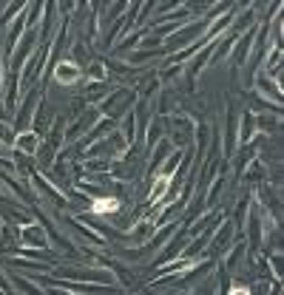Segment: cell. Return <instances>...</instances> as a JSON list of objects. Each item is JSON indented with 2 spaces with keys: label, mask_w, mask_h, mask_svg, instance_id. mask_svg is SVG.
Returning <instances> with one entry per match:
<instances>
[{
  "label": "cell",
  "mask_w": 284,
  "mask_h": 295,
  "mask_svg": "<svg viewBox=\"0 0 284 295\" xmlns=\"http://www.w3.org/2000/svg\"><path fill=\"white\" fill-rule=\"evenodd\" d=\"M202 31H208V20H196V23L191 26H182L179 34H173L171 40H168V49H176V46H185V43H196V37L202 40Z\"/></svg>",
  "instance_id": "cell-1"
},
{
  "label": "cell",
  "mask_w": 284,
  "mask_h": 295,
  "mask_svg": "<svg viewBox=\"0 0 284 295\" xmlns=\"http://www.w3.org/2000/svg\"><path fill=\"white\" fill-rule=\"evenodd\" d=\"M188 239H191V236H188V233H179V236H171V244L165 247V252H162V256L156 258L154 264L165 267L168 261H171V258H176V256H179V252H182V250H185V247H188Z\"/></svg>",
  "instance_id": "cell-2"
},
{
  "label": "cell",
  "mask_w": 284,
  "mask_h": 295,
  "mask_svg": "<svg viewBox=\"0 0 284 295\" xmlns=\"http://www.w3.org/2000/svg\"><path fill=\"white\" fill-rule=\"evenodd\" d=\"M54 77H57V82H63V86H71V82L80 80V68H77L74 62H60V66L54 68Z\"/></svg>",
  "instance_id": "cell-3"
},
{
  "label": "cell",
  "mask_w": 284,
  "mask_h": 295,
  "mask_svg": "<svg viewBox=\"0 0 284 295\" xmlns=\"http://www.w3.org/2000/svg\"><path fill=\"white\" fill-rule=\"evenodd\" d=\"M250 46H253V31H245V34L236 40V54H233V62L241 66L247 62V54H250Z\"/></svg>",
  "instance_id": "cell-4"
},
{
  "label": "cell",
  "mask_w": 284,
  "mask_h": 295,
  "mask_svg": "<svg viewBox=\"0 0 284 295\" xmlns=\"http://www.w3.org/2000/svg\"><path fill=\"white\" fill-rule=\"evenodd\" d=\"M253 134H256V114L247 108V111H245V117H241V134H239L241 145H247V142L253 139Z\"/></svg>",
  "instance_id": "cell-5"
},
{
  "label": "cell",
  "mask_w": 284,
  "mask_h": 295,
  "mask_svg": "<svg viewBox=\"0 0 284 295\" xmlns=\"http://www.w3.org/2000/svg\"><path fill=\"white\" fill-rule=\"evenodd\" d=\"M91 210H94V213H117V210H119V199L103 196V199H97V202H91Z\"/></svg>",
  "instance_id": "cell-6"
},
{
  "label": "cell",
  "mask_w": 284,
  "mask_h": 295,
  "mask_svg": "<svg viewBox=\"0 0 284 295\" xmlns=\"http://www.w3.org/2000/svg\"><path fill=\"white\" fill-rule=\"evenodd\" d=\"M256 86H259V88H261V94H267V97L273 94L276 105L281 102V88H278V82H267V77H259V80H256Z\"/></svg>",
  "instance_id": "cell-7"
},
{
  "label": "cell",
  "mask_w": 284,
  "mask_h": 295,
  "mask_svg": "<svg viewBox=\"0 0 284 295\" xmlns=\"http://www.w3.org/2000/svg\"><path fill=\"white\" fill-rule=\"evenodd\" d=\"M151 233H154V224H151V221H139V224H136V233L131 236V239H134L136 244H145V239H148Z\"/></svg>",
  "instance_id": "cell-8"
},
{
  "label": "cell",
  "mask_w": 284,
  "mask_h": 295,
  "mask_svg": "<svg viewBox=\"0 0 284 295\" xmlns=\"http://www.w3.org/2000/svg\"><path fill=\"white\" fill-rule=\"evenodd\" d=\"M20 148H23L26 154H31V151L37 148V134H26V136H20Z\"/></svg>",
  "instance_id": "cell-9"
},
{
  "label": "cell",
  "mask_w": 284,
  "mask_h": 295,
  "mask_svg": "<svg viewBox=\"0 0 284 295\" xmlns=\"http://www.w3.org/2000/svg\"><path fill=\"white\" fill-rule=\"evenodd\" d=\"M23 239H26V241H34V244H40V247L46 250V236H37L34 230H23Z\"/></svg>",
  "instance_id": "cell-10"
},
{
  "label": "cell",
  "mask_w": 284,
  "mask_h": 295,
  "mask_svg": "<svg viewBox=\"0 0 284 295\" xmlns=\"http://www.w3.org/2000/svg\"><path fill=\"white\" fill-rule=\"evenodd\" d=\"M103 68H105V66H99V62H94V66H91V77H94V80H105V71H103Z\"/></svg>",
  "instance_id": "cell-11"
},
{
  "label": "cell",
  "mask_w": 284,
  "mask_h": 295,
  "mask_svg": "<svg viewBox=\"0 0 284 295\" xmlns=\"http://www.w3.org/2000/svg\"><path fill=\"white\" fill-rule=\"evenodd\" d=\"M0 139H3V142H9V145H12V139H14V136H12V131H9L6 125H0Z\"/></svg>",
  "instance_id": "cell-12"
}]
</instances>
